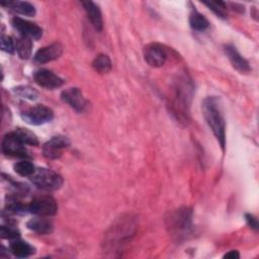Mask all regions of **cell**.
<instances>
[{
	"mask_svg": "<svg viewBox=\"0 0 259 259\" xmlns=\"http://www.w3.org/2000/svg\"><path fill=\"white\" fill-rule=\"evenodd\" d=\"M0 235L3 239H16L20 236V232L8 224V226H1Z\"/></svg>",
	"mask_w": 259,
	"mask_h": 259,
	"instance_id": "26",
	"label": "cell"
},
{
	"mask_svg": "<svg viewBox=\"0 0 259 259\" xmlns=\"http://www.w3.org/2000/svg\"><path fill=\"white\" fill-rule=\"evenodd\" d=\"M213 13H215L221 18H227V5L225 2L222 1H209L203 2Z\"/></svg>",
	"mask_w": 259,
	"mask_h": 259,
	"instance_id": "24",
	"label": "cell"
},
{
	"mask_svg": "<svg viewBox=\"0 0 259 259\" xmlns=\"http://www.w3.org/2000/svg\"><path fill=\"white\" fill-rule=\"evenodd\" d=\"M69 146L70 141L67 137L56 136L44 144L42 154L47 159L55 160L60 158L62 156L63 151L67 149Z\"/></svg>",
	"mask_w": 259,
	"mask_h": 259,
	"instance_id": "8",
	"label": "cell"
},
{
	"mask_svg": "<svg viewBox=\"0 0 259 259\" xmlns=\"http://www.w3.org/2000/svg\"><path fill=\"white\" fill-rule=\"evenodd\" d=\"M11 23L13 27L20 32L21 35L30 39H39L42 35V28L40 26L20 17H13Z\"/></svg>",
	"mask_w": 259,
	"mask_h": 259,
	"instance_id": "10",
	"label": "cell"
},
{
	"mask_svg": "<svg viewBox=\"0 0 259 259\" xmlns=\"http://www.w3.org/2000/svg\"><path fill=\"white\" fill-rule=\"evenodd\" d=\"M192 84L187 77L183 78L176 87L175 96L173 98V111L177 117L181 118L183 121L187 120L189 99L191 98Z\"/></svg>",
	"mask_w": 259,
	"mask_h": 259,
	"instance_id": "2",
	"label": "cell"
},
{
	"mask_svg": "<svg viewBox=\"0 0 259 259\" xmlns=\"http://www.w3.org/2000/svg\"><path fill=\"white\" fill-rule=\"evenodd\" d=\"M27 228L37 234L45 235V234H50L53 232V224L49 221L44 219V217L40 218H34L31 219L27 222L26 224Z\"/></svg>",
	"mask_w": 259,
	"mask_h": 259,
	"instance_id": "17",
	"label": "cell"
},
{
	"mask_svg": "<svg viewBox=\"0 0 259 259\" xmlns=\"http://www.w3.org/2000/svg\"><path fill=\"white\" fill-rule=\"evenodd\" d=\"M61 98L64 102L69 104L73 109L78 112H83L88 105L82 91L77 87H72L64 90L61 94Z\"/></svg>",
	"mask_w": 259,
	"mask_h": 259,
	"instance_id": "9",
	"label": "cell"
},
{
	"mask_svg": "<svg viewBox=\"0 0 259 259\" xmlns=\"http://www.w3.org/2000/svg\"><path fill=\"white\" fill-rule=\"evenodd\" d=\"M9 250L14 256L18 258H26L35 253V249L33 246L21 240H15L11 242Z\"/></svg>",
	"mask_w": 259,
	"mask_h": 259,
	"instance_id": "16",
	"label": "cell"
},
{
	"mask_svg": "<svg viewBox=\"0 0 259 259\" xmlns=\"http://www.w3.org/2000/svg\"><path fill=\"white\" fill-rule=\"evenodd\" d=\"M92 67L96 72H98L100 74H106L111 70L112 64H111V61H110V59L107 55L99 54L93 60Z\"/></svg>",
	"mask_w": 259,
	"mask_h": 259,
	"instance_id": "20",
	"label": "cell"
},
{
	"mask_svg": "<svg viewBox=\"0 0 259 259\" xmlns=\"http://www.w3.org/2000/svg\"><path fill=\"white\" fill-rule=\"evenodd\" d=\"M245 218H246V221H247L248 225H249L251 228H253V229H255V230L258 229V222H257V219H256L254 215H252V214H250V213H246Z\"/></svg>",
	"mask_w": 259,
	"mask_h": 259,
	"instance_id": "29",
	"label": "cell"
},
{
	"mask_svg": "<svg viewBox=\"0 0 259 259\" xmlns=\"http://www.w3.org/2000/svg\"><path fill=\"white\" fill-rule=\"evenodd\" d=\"M63 54V47L59 42L52 44L50 46L40 48L34 55L35 62L45 64L54 60H57Z\"/></svg>",
	"mask_w": 259,
	"mask_h": 259,
	"instance_id": "13",
	"label": "cell"
},
{
	"mask_svg": "<svg viewBox=\"0 0 259 259\" xmlns=\"http://www.w3.org/2000/svg\"><path fill=\"white\" fill-rule=\"evenodd\" d=\"M29 178L35 186L47 191L58 190L63 185L62 176L57 172L46 168H35Z\"/></svg>",
	"mask_w": 259,
	"mask_h": 259,
	"instance_id": "3",
	"label": "cell"
},
{
	"mask_svg": "<svg viewBox=\"0 0 259 259\" xmlns=\"http://www.w3.org/2000/svg\"><path fill=\"white\" fill-rule=\"evenodd\" d=\"M14 91L19 96H21L23 98L30 99V100L36 99V97H37V92L33 88H31L29 86H19V87L15 88Z\"/></svg>",
	"mask_w": 259,
	"mask_h": 259,
	"instance_id": "27",
	"label": "cell"
},
{
	"mask_svg": "<svg viewBox=\"0 0 259 259\" xmlns=\"http://www.w3.org/2000/svg\"><path fill=\"white\" fill-rule=\"evenodd\" d=\"M1 49L9 54H13L15 51V44L14 40L8 35L1 36Z\"/></svg>",
	"mask_w": 259,
	"mask_h": 259,
	"instance_id": "28",
	"label": "cell"
},
{
	"mask_svg": "<svg viewBox=\"0 0 259 259\" xmlns=\"http://www.w3.org/2000/svg\"><path fill=\"white\" fill-rule=\"evenodd\" d=\"M168 57L167 50L164 46L157 42H152L144 48L145 61L154 68L162 67Z\"/></svg>",
	"mask_w": 259,
	"mask_h": 259,
	"instance_id": "7",
	"label": "cell"
},
{
	"mask_svg": "<svg viewBox=\"0 0 259 259\" xmlns=\"http://www.w3.org/2000/svg\"><path fill=\"white\" fill-rule=\"evenodd\" d=\"M1 5L7 6L14 12L25 16H34L36 13L34 6L26 1H11L7 3H1Z\"/></svg>",
	"mask_w": 259,
	"mask_h": 259,
	"instance_id": "18",
	"label": "cell"
},
{
	"mask_svg": "<svg viewBox=\"0 0 259 259\" xmlns=\"http://www.w3.org/2000/svg\"><path fill=\"white\" fill-rule=\"evenodd\" d=\"M18 137L21 139V141L25 144V145H29V146H37L38 145V140L36 138V136L28 131L27 128H17L16 131H14Z\"/></svg>",
	"mask_w": 259,
	"mask_h": 259,
	"instance_id": "23",
	"label": "cell"
},
{
	"mask_svg": "<svg viewBox=\"0 0 259 259\" xmlns=\"http://www.w3.org/2000/svg\"><path fill=\"white\" fill-rule=\"evenodd\" d=\"M14 170L20 176L29 177L34 172L35 167L32 165V163L28 161H20L14 165Z\"/></svg>",
	"mask_w": 259,
	"mask_h": 259,
	"instance_id": "25",
	"label": "cell"
},
{
	"mask_svg": "<svg viewBox=\"0 0 259 259\" xmlns=\"http://www.w3.org/2000/svg\"><path fill=\"white\" fill-rule=\"evenodd\" d=\"M201 108L206 123L224 151L226 146V122L221 99L217 96H208L203 100Z\"/></svg>",
	"mask_w": 259,
	"mask_h": 259,
	"instance_id": "1",
	"label": "cell"
},
{
	"mask_svg": "<svg viewBox=\"0 0 259 259\" xmlns=\"http://www.w3.org/2000/svg\"><path fill=\"white\" fill-rule=\"evenodd\" d=\"M224 50L231 64L237 71H239L240 73H248L251 71L248 61L245 58H243V56L237 51V49L234 46L227 45L225 46Z\"/></svg>",
	"mask_w": 259,
	"mask_h": 259,
	"instance_id": "14",
	"label": "cell"
},
{
	"mask_svg": "<svg viewBox=\"0 0 259 259\" xmlns=\"http://www.w3.org/2000/svg\"><path fill=\"white\" fill-rule=\"evenodd\" d=\"M32 39L20 35L16 37L14 40L15 44V51L17 52V55L22 59V60H27L31 56V51H32Z\"/></svg>",
	"mask_w": 259,
	"mask_h": 259,
	"instance_id": "19",
	"label": "cell"
},
{
	"mask_svg": "<svg viewBox=\"0 0 259 259\" xmlns=\"http://www.w3.org/2000/svg\"><path fill=\"white\" fill-rule=\"evenodd\" d=\"M27 210L38 217H51L57 213L58 203L52 196H38L30 201Z\"/></svg>",
	"mask_w": 259,
	"mask_h": 259,
	"instance_id": "4",
	"label": "cell"
},
{
	"mask_svg": "<svg viewBox=\"0 0 259 259\" xmlns=\"http://www.w3.org/2000/svg\"><path fill=\"white\" fill-rule=\"evenodd\" d=\"M34 81L41 87L47 89H54L61 87L64 80L48 69H39L34 73Z\"/></svg>",
	"mask_w": 259,
	"mask_h": 259,
	"instance_id": "11",
	"label": "cell"
},
{
	"mask_svg": "<svg viewBox=\"0 0 259 259\" xmlns=\"http://www.w3.org/2000/svg\"><path fill=\"white\" fill-rule=\"evenodd\" d=\"M2 151L8 156L27 157L25 144L15 132H10L4 136L2 141Z\"/></svg>",
	"mask_w": 259,
	"mask_h": 259,
	"instance_id": "6",
	"label": "cell"
},
{
	"mask_svg": "<svg viewBox=\"0 0 259 259\" xmlns=\"http://www.w3.org/2000/svg\"><path fill=\"white\" fill-rule=\"evenodd\" d=\"M81 4L84 7L86 14L94 28L98 31H101L103 27V19L99 7L92 1H82Z\"/></svg>",
	"mask_w": 259,
	"mask_h": 259,
	"instance_id": "15",
	"label": "cell"
},
{
	"mask_svg": "<svg viewBox=\"0 0 259 259\" xmlns=\"http://www.w3.org/2000/svg\"><path fill=\"white\" fill-rule=\"evenodd\" d=\"M25 122L33 125H39L50 122L54 118V112L45 105H35L28 108L21 114Z\"/></svg>",
	"mask_w": 259,
	"mask_h": 259,
	"instance_id": "5",
	"label": "cell"
},
{
	"mask_svg": "<svg viewBox=\"0 0 259 259\" xmlns=\"http://www.w3.org/2000/svg\"><path fill=\"white\" fill-rule=\"evenodd\" d=\"M5 209L6 211H8V213L22 214L25 212V210H27V206H25L20 200H18L17 197L8 196L6 198Z\"/></svg>",
	"mask_w": 259,
	"mask_h": 259,
	"instance_id": "22",
	"label": "cell"
},
{
	"mask_svg": "<svg viewBox=\"0 0 259 259\" xmlns=\"http://www.w3.org/2000/svg\"><path fill=\"white\" fill-rule=\"evenodd\" d=\"M189 24L194 30L202 31L208 27L209 22L204 15L197 12L196 10H193L189 15Z\"/></svg>",
	"mask_w": 259,
	"mask_h": 259,
	"instance_id": "21",
	"label": "cell"
},
{
	"mask_svg": "<svg viewBox=\"0 0 259 259\" xmlns=\"http://www.w3.org/2000/svg\"><path fill=\"white\" fill-rule=\"evenodd\" d=\"M224 258H231V259H236V258H240V254L238 251L236 250H232V251H229L228 253H226L224 255Z\"/></svg>",
	"mask_w": 259,
	"mask_h": 259,
	"instance_id": "30",
	"label": "cell"
},
{
	"mask_svg": "<svg viewBox=\"0 0 259 259\" xmlns=\"http://www.w3.org/2000/svg\"><path fill=\"white\" fill-rule=\"evenodd\" d=\"M192 212L188 207H182L175 211L170 219V227L178 232H187L191 227Z\"/></svg>",
	"mask_w": 259,
	"mask_h": 259,
	"instance_id": "12",
	"label": "cell"
}]
</instances>
